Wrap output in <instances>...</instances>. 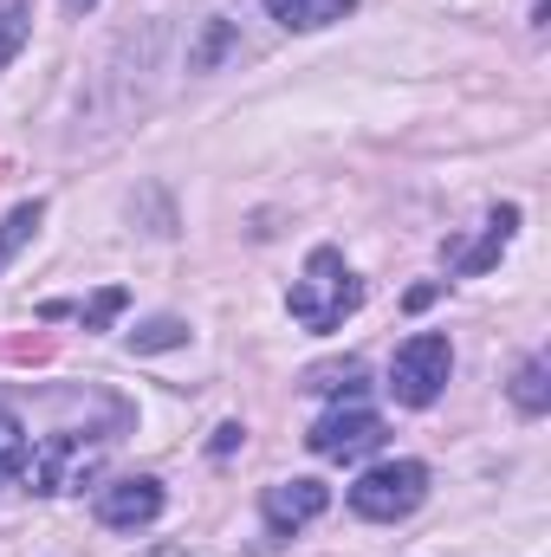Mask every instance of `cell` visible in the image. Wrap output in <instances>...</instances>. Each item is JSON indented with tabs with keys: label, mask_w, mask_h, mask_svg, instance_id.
<instances>
[{
	"label": "cell",
	"mask_w": 551,
	"mask_h": 557,
	"mask_svg": "<svg viewBox=\"0 0 551 557\" xmlns=\"http://www.w3.org/2000/svg\"><path fill=\"white\" fill-rule=\"evenodd\" d=\"M182 337H188V331H182L175 318H156V324H143V331H131V344H137V350H175Z\"/></svg>",
	"instance_id": "9a60e30c"
},
{
	"label": "cell",
	"mask_w": 551,
	"mask_h": 557,
	"mask_svg": "<svg viewBox=\"0 0 551 557\" xmlns=\"http://www.w3.org/2000/svg\"><path fill=\"white\" fill-rule=\"evenodd\" d=\"M357 0H267V13H273L279 26H292V33H318V26H331V20H344Z\"/></svg>",
	"instance_id": "9c48e42d"
},
{
	"label": "cell",
	"mask_w": 551,
	"mask_h": 557,
	"mask_svg": "<svg viewBox=\"0 0 551 557\" xmlns=\"http://www.w3.org/2000/svg\"><path fill=\"white\" fill-rule=\"evenodd\" d=\"M98 467H105V434H91V441L85 434H52L26 454L20 480H33V493H85L98 480Z\"/></svg>",
	"instance_id": "7a4b0ae2"
},
{
	"label": "cell",
	"mask_w": 551,
	"mask_h": 557,
	"mask_svg": "<svg viewBox=\"0 0 551 557\" xmlns=\"http://www.w3.org/2000/svg\"><path fill=\"white\" fill-rule=\"evenodd\" d=\"M292 318L305 324V331H338L357 305H364V285L357 273L344 267V253H331V247H318L311 260H305V273L292 278Z\"/></svg>",
	"instance_id": "6da1fadb"
},
{
	"label": "cell",
	"mask_w": 551,
	"mask_h": 557,
	"mask_svg": "<svg viewBox=\"0 0 551 557\" xmlns=\"http://www.w3.org/2000/svg\"><path fill=\"white\" fill-rule=\"evenodd\" d=\"M143 557H188V552H169V545H156V552H143Z\"/></svg>",
	"instance_id": "ac0fdd59"
},
{
	"label": "cell",
	"mask_w": 551,
	"mask_h": 557,
	"mask_svg": "<svg viewBox=\"0 0 551 557\" xmlns=\"http://www.w3.org/2000/svg\"><path fill=\"white\" fill-rule=\"evenodd\" d=\"M513 403H519V416H546V409H551V370H546V357H526V363H519Z\"/></svg>",
	"instance_id": "8fae6325"
},
{
	"label": "cell",
	"mask_w": 551,
	"mask_h": 557,
	"mask_svg": "<svg viewBox=\"0 0 551 557\" xmlns=\"http://www.w3.org/2000/svg\"><path fill=\"white\" fill-rule=\"evenodd\" d=\"M26 454H33V441H26V428L13 409H0V486H13L20 473H26Z\"/></svg>",
	"instance_id": "7c38bea8"
},
{
	"label": "cell",
	"mask_w": 551,
	"mask_h": 557,
	"mask_svg": "<svg viewBox=\"0 0 551 557\" xmlns=\"http://www.w3.org/2000/svg\"><path fill=\"white\" fill-rule=\"evenodd\" d=\"M162 512V486L156 480H111V486H98V519L111 525V532H137Z\"/></svg>",
	"instance_id": "8992f818"
},
{
	"label": "cell",
	"mask_w": 551,
	"mask_h": 557,
	"mask_svg": "<svg viewBox=\"0 0 551 557\" xmlns=\"http://www.w3.org/2000/svg\"><path fill=\"white\" fill-rule=\"evenodd\" d=\"M325 506H331V486H318V480H279V486H267V525H273L279 539H292L298 525H311Z\"/></svg>",
	"instance_id": "52a82bcc"
},
{
	"label": "cell",
	"mask_w": 551,
	"mask_h": 557,
	"mask_svg": "<svg viewBox=\"0 0 551 557\" xmlns=\"http://www.w3.org/2000/svg\"><path fill=\"white\" fill-rule=\"evenodd\" d=\"M448 370H454L448 337H441V331H415L409 344L396 350V363H390V389H396V403L428 409V403L448 389Z\"/></svg>",
	"instance_id": "277c9868"
},
{
	"label": "cell",
	"mask_w": 551,
	"mask_h": 557,
	"mask_svg": "<svg viewBox=\"0 0 551 557\" xmlns=\"http://www.w3.org/2000/svg\"><path fill=\"white\" fill-rule=\"evenodd\" d=\"M39 221H46V201H20V208L0 221V273H7V267H13V253L39 234Z\"/></svg>",
	"instance_id": "30bf717a"
},
{
	"label": "cell",
	"mask_w": 551,
	"mask_h": 557,
	"mask_svg": "<svg viewBox=\"0 0 551 557\" xmlns=\"http://www.w3.org/2000/svg\"><path fill=\"white\" fill-rule=\"evenodd\" d=\"M519 234V208H493L487 214V234H480V247H467L461 260H454V273H487L500 253H506V240Z\"/></svg>",
	"instance_id": "ba28073f"
},
{
	"label": "cell",
	"mask_w": 551,
	"mask_h": 557,
	"mask_svg": "<svg viewBox=\"0 0 551 557\" xmlns=\"http://www.w3.org/2000/svg\"><path fill=\"white\" fill-rule=\"evenodd\" d=\"M241 434H247V428H234V421H228V428L215 434V454H234V441H241Z\"/></svg>",
	"instance_id": "2e32d148"
},
{
	"label": "cell",
	"mask_w": 551,
	"mask_h": 557,
	"mask_svg": "<svg viewBox=\"0 0 551 557\" xmlns=\"http://www.w3.org/2000/svg\"><path fill=\"white\" fill-rule=\"evenodd\" d=\"M421 499H428V467H421V460H383V467H370V473L351 486V512L370 519V525L409 519Z\"/></svg>",
	"instance_id": "3957f363"
},
{
	"label": "cell",
	"mask_w": 551,
	"mask_h": 557,
	"mask_svg": "<svg viewBox=\"0 0 551 557\" xmlns=\"http://www.w3.org/2000/svg\"><path fill=\"white\" fill-rule=\"evenodd\" d=\"M59 311H78V318H85V324L98 331V324H111V318L124 311V292H118V285H105V292H98L91 305H46V318H59Z\"/></svg>",
	"instance_id": "4fadbf2b"
},
{
	"label": "cell",
	"mask_w": 551,
	"mask_h": 557,
	"mask_svg": "<svg viewBox=\"0 0 551 557\" xmlns=\"http://www.w3.org/2000/svg\"><path fill=\"white\" fill-rule=\"evenodd\" d=\"M65 7H72V13H91V7H98V0H65Z\"/></svg>",
	"instance_id": "e0dca14e"
},
{
	"label": "cell",
	"mask_w": 551,
	"mask_h": 557,
	"mask_svg": "<svg viewBox=\"0 0 551 557\" xmlns=\"http://www.w3.org/2000/svg\"><path fill=\"white\" fill-rule=\"evenodd\" d=\"M383 447V416L377 409H331L311 428V454L318 460H364Z\"/></svg>",
	"instance_id": "5b68a950"
},
{
	"label": "cell",
	"mask_w": 551,
	"mask_h": 557,
	"mask_svg": "<svg viewBox=\"0 0 551 557\" xmlns=\"http://www.w3.org/2000/svg\"><path fill=\"white\" fill-rule=\"evenodd\" d=\"M26 46V7L20 0H0V65Z\"/></svg>",
	"instance_id": "5bb4252c"
}]
</instances>
